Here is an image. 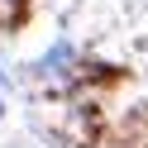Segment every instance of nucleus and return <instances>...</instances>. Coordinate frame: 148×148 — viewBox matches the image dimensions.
I'll list each match as a JSON object with an SVG mask.
<instances>
[{
    "mask_svg": "<svg viewBox=\"0 0 148 148\" xmlns=\"http://www.w3.org/2000/svg\"><path fill=\"white\" fill-rule=\"evenodd\" d=\"M24 14H29V0H0V34H10L24 24Z\"/></svg>",
    "mask_w": 148,
    "mask_h": 148,
    "instance_id": "nucleus-1",
    "label": "nucleus"
},
{
    "mask_svg": "<svg viewBox=\"0 0 148 148\" xmlns=\"http://www.w3.org/2000/svg\"><path fill=\"white\" fill-rule=\"evenodd\" d=\"M0 110H5V105H0Z\"/></svg>",
    "mask_w": 148,
    "mask_h": 148,
    "instance_id": "nucleus-2",
    "label": "nucleus"
}]
</instances>
